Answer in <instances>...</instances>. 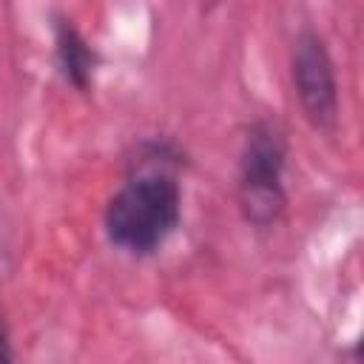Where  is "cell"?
<instances>
[{
    "mask_svg": "<svg viewBox=\"0 0 364 364\" xmlns=\"http://www.w3.org/2000/svg\"><path fill=\"white\" fill-rule=\"evenodd\" d=\"M179 148L168 139L139 145L131 173L102 208L105 242L134 259L159 253L182 225V182L176 176Z\"/></svg>",
    "mask_w": 364,
    "mask_h": 364,
    "instance_id": "6da1fadb",
    "label": "cell"
},
{
    "mask_svg": "<svg viewBox=\"0 0 364 364\" xmlns=\"http://www.w3.org/2000/svg\"><path fill=\"white\" fill-rule=\"evenodd\" d=\"M0 364H17V353H14V341H11V330L3 307H0Z\"/></svg>",
    "mask_w": 364,
    "mask_h": 364,
    "instance_id": "5b68a950",
    "label": "cell"
},
{
    "mask_svg": "<svg viewBox=\"0 0 364 364\" xmlns=\"http://www.w3.org/2000/svg\"><path fill=\"white\" fill-rule=\"evenodd\" d=\"M287 136L273 119H253L236 162V205L256 230H270L287 210Z\"/></svg>",
    "mask_w": 364,
    "mask_h": 364,
    "instance_id": "7a4b0ae2",
    "label": "cell"
},
{
    "mask_svg": "<svg viewBox=\"0 0 364 364\" xmlns=\"http://www.w3.org/2000/svg\"><path fill=\"white\" fill-rule=\"evenodd\" d=\"M51 57L60 80L80 94L94 88V77L100 68V51L85 37V31L74 23V17L54 11L51 14Z\"/></svg>",
    "mask_w": 364,
    "mask_h": 364,
    "instance_id": "277c9868",
    "label": "cell"
},
{
    "mask_svg": "<svg viewBox=\"0 0 364 364\" xmlns=\"http://www.w3.org/2000/svg\"><path fill=\"white\" fill-rule=\"evenodd\" d=\"M290 85L304 122L318 134L338 128V77L327 37L316 26H301L290 43Z\"/></svg>",
    "mask_w": 364,
    "mask_h": 364,
    "instance_id": "3957f363",
    "label": "cell"
}]
</instances>
